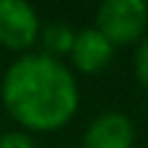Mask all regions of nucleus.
<instances>
[{"label": "nucleus", "instance_id": "obj_7", "mask_svg": "<svg viewBox=\"0 0 148 148\" xmlns=\"http://www.w3.org/2000/svg\"><path fill=\"white\" fill-rule=\"evenodd\" d=\"M133 73L138 78V83L148 91V34L135 44V52H133Z\"/></svg>", "mask_w": 148, "mask_h": 148}, {"label": "nucleus", "instance_id": "obj_5", "mask_svg": "<svg viewBox=\"0 0 148 148\" xmlns=\"http://www.w3.org/2000/svg\"><path fill=\"white\" fill-rule=\"evenodd\" d=\"M68 57L75 70L94 75V73H101L109 68V62L114 57V44L96 26H88V29L75 31V42H73V49Z\"/></svg>", "mask_w": 148, "mask_h": 148}, {"label": "nucleus", "instance_id": "obj_4", "mask_svg": "<svg viewBox=\"0 0 148 148\" xmlns=\"http://www.w3.org/2000/svg\"><path fill=\"white\" fill-rule=\"evenodd\" d=\"M81 148H135V125L125 112H101L88 122Z\"/></svg>", "mask_w": 148, "mask_h": 148}, {"label": "nucleus", "instance_id": "obj_1", "mask_svg": "<svg viewBox=\"0 0 148 148\" xmlns=\"http://www.w3.org/2000/svg\"><path fill=\"white\" fill-rule=\"evenodd\" d=\"M0 99L23 133H55L75 117L81 88L70 65L44 52H26L3 73Z\"/></svg>", "mask_w": 148, "mask_h": 148}, {"label": "nucleus", "instance_id": "obj_6", "mask_svg": "<svg viewBox=\"0 0 148 148\" xmlns=\"http://www.w3.org/2000/svg\"><path fill=\"white\" fill-rule=\"evenodd\" d=\"M39 42H42V52L55 57V60H62L70 55L73 49V42H75V31L65 23V21H52L47 26H42V34H39Z\"/></svg>", "mask_w": 148, "mask_h": 148}, {"label": "nucleus", "instance_id": "obj_2", "mask_svg": "<svg viewBox=\"0 0 148 148\" xmlns=\"http://www.w3.org/2000/svg\"><path fill=\"white\" fill-rule=\"evenodd\" d=\"M96 29L117 47H133L148 34L146 0H104L96 8Z\"/></svg>", "mask_w": 148, "mask_h": 148}, {"label": "nucleus", "instance_id": "obj_3", "mask_svg": "<svg viewBox=\"0 0 148 148\" xmlns=\"http://www.w3.org/2000/svg\"><path fill=\"white\" fill-rule=\"evenodd\" d=\"M42 34V21L26 0H0V47L10 52H29Z\"/></svg>", "mask_w": 148, "mask_h": 148}, {"label": "nucleus", "instance_id": "obj_8", "mask_svg": "<svg viewBox=\"0 0 148 148\" xmlns=\"http://www.w3.org/2000/svg\"><path fill=\"white\" fill-rule=\"evenodd\" d=\"M0 148H36V143L23 130H8L0 135Z\"/></svg>", "mask_w": 148, "mask_h": 148}]
</instances>
